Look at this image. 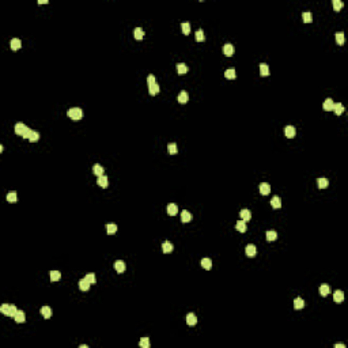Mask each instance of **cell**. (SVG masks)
Listing matches in <instances>:
<instances>
[{
  "label": "cell",
  "instance_id": "1",
  "mask_svg": "<svg viewBox=\"0 0 348 348\" xmlns=\"http://www.w3.org/2000/svg\"><path fill=\"white\" fill-rule=\"evenodd\" d=\"M0 311L3 313L4 316H8V317H14L16 314V311H18V309H16L15 305H8V303H3L1 306H0Z\"/></svg>",
  "mask_w": 348,
  "mask_h": 348
},
{
  "label": "cell",
  "instance_id": "2",
  "mask_svg": "<svg viewBox=\"0 0 348 348\" xmlns=\"http://www.w3.org/2000/svg\"><path fill=\"white\" fill-rule=\"evenodd\" d=\"M67 116L71 120H74V121H79L83 117V112H82L80 107H71L67 112Z\"/></svg>",
  "mask_w": 348,
  "mask_h": 348
},
{
  "label": "cell",
  "instance_id": "3",
  "mask_svg": "<svg viewBox=\"0 0 348 348\" xmlns=\"http://www.w3.org/2000/svg\"><path fill=\"white\" fill-rule=\"evenodd\" d=\"M27 128L29 126H26L25 124H22V123H18V124H15V133L16 135H19V136H23L25 135V132L27 131Z\"/></svg>",
  "mask_w": 348,
  "mask_h": 348
},
{
  "label": "cell",
  "instance_id": "4",
  "mask_svg": "<svg viewBox=\"0 0 348 348\" xmlns=\"http://www.w3.org/2000/svg\"><path fill=\"white\" fill-rule=\"evenodd\" d=\"M284 133H286V136L288 139H291V137H294V136L297 135V129H295V126H292V125H287L286 128H284Z\"/></svg>",
  "mask_w": 348,
  "mask_h": 348
},
{
  "label": "cell",
  "instance_id": "5",
  "mask_svg": "<svg viewBox=\"0 0 348 348\" xmlns=\"http://www.w3.org/2000/svg\"><path fill=\"white\" fill-rule=\"evenodd\" d=\"M245 253H246L248 257H253V256H256V253H257V249H256L254 245L249 243V245H246V248H245Z\"/></svg>",
  "mask_w": 348,
  "mask_h": 348
},
{
  "label": "cell",
  "instance_id": "6",
  "mask_svg": "<svg viewBox=\"0 0 348 348\" xmlns=\"http://www.w3.org/2000/svg\"><path fill=\"white\" fill-rule=\"evenodd\" d=\"M223 53H224V56H227V57H231V56L234 55V46H232L231 44H226V45L223 46Z\"/></svg>",
  "mask_w": 348,
  "mask_h": 348
},
{
  "label": "cell",
  "instance_id": "7",
  "mask_svg": "<svg viewBox=\"0 0 348 348\" xmlns=\"http://www.w3.org/2000/svg\"><path fill=\"white\" fill-rule=\"evenodd\" d=\"M322 107H324V110H325V112H332L333 107H335V102H333V99L328 98V99H326L325 102H324Z\"/></svg>",
  "mask_w": 348,
  "mask_h": 348
},
{
  "label": "cell",
  "instance_id": "8",
  "mask_svg": "<svg viewBox=\"0 0 348 348\" xmlns=\"http://www.w3.org/2000/svg\"><path fill=\"white\" fill-rule=\"evenodd\" d=\"M260 192H261V194H264V196L269 194V192H271V186H269V184H268V182H261L260 184Z\"/></svg>",
  "mask_w": 348,
  "mask_h": 348
},
{
  "label": "cell",
  "instance_id": "9",
  "mask_svg": "<svg viewBox=\"0 0 348 348\" xmlns=\"http://www.w3.org/2000/svg\"><path fill=\"white\" fill-rule=\"evenodd\" d=\"M114 269H116L118 273H123V272L125 271V262L121 260H117L116 262H114Z\"/></svg>",
  "mask_w": 348,
  "mask_h": 348
},
{
  "label": "cell",
  "instance_id": "10",
  "mask_svg": "<svg viewBox=\"0 0 348 348\" xmlns=\"http://www.w3.org/2000/svg\"><path fill=\"white\" fill-rule=\"evenodd\" d=\"M97 184L99 185L101 188H107L109 186V180H107L106 175H99V177H98Z\"/></svg>",
  "mask_w": 348,
  "mask_h": 348
},
{
  "label": "cell",
  "instance_id": "11",
  "mask_svg": "<svg viewBox=\"0 0 348 348\" xmlns=\"http://www.w3.org/2000/svg\"><path fill=\"white\" fill-rule=\"evenodd\" d=\"M186 324L189 326H194L197 324V317L194 316L193 313H189V314L186 316Z\"/></svg>",
  "mask_w": 348,
  "mask_h": 348
},
{
  "label": "cell",
  "instance_id": "12",
  "mask_svg": "<svg viewBox=\"0 0 348 348\" xmlns=\"http://www.w3.org/2000/svg\"><path fill=\"white\" fill-rule=\"evenodd\" d=\"M14 318H15L16 322H19V324L25 322V319H26V314H25V311H22V310H18V311H16V314L14 316Z\"/></svg>",
  "mask_w": 348,
  "mask_h": 348
},
{
  "label": "cell",
  "instance_id": "13",
  "mask_svg": "<svg viewBox=\"0 0 348 348\" xmlns=\"http://www.w3.org/2000/svg\"><path fill=\"white\" fill-rule=\"evenodd\" d=\"M39 311H41L42 317H44V318H46V319L50 318V317H52V309H50L49 306H42Z\"/></svg>",
  "mask_w": 348,
  "mask_h": 348
},
{
  "label": "cell",
  "instance_id": "14",
  "mask_svg": "<svg viewBox=\"0 0 348 348\" xmlns=\"http://www.w3.org/2000/svg\"><path fill=\"white\" fill-rule=\"evenodd\" d=\"M173 249L174 248H173V243H171V242L166 241V242H163V243H162V251H163V253H166V254H167V253H171V251H173Z\"/></svg>",
  "mask_w": 348,
  "mask_h": 348
},
{
  "label": "cell",
  "instance_id": "15",
  "mask_svg": "<svg viewBox=\"0 0 348 348\" xmlns=\"http://www.w3.org/2000/svg\"><path fill=\"white\" fill-rule=\"evenodd\" d=\"M177 212H178V207H177V204H174V203H170L167 205V213L170 216H175L177 215Z\"/></svg>",
  "mask_w": 348,
  "mask_h": 348
},
{
  "label": "cell",
  "instance_id": "16",
  "mask_svg": "<svg viewBox=\"0 0 348 348\" xmlns=\"http://www.w3.org/2000/svg\"><path fill=\"white\" fill-rule=\"evenodd\" d=\"M192 220V213L189 212V211H182L181 212V222L182 223H188V222H190Z\"/></svg>",
  "mask_w": 348,
  "mask_h": 348
},
{
  "label": "cell",
  "instance_id": "17",
  "mask_svg": "<svg viewBox=\"0 0 348 348\" xmlns=\"http://www.w3.org/2000/svg\"><path fill=\"white\" fill-rule=\"evenodd\" d=\"M10 46L12 50H19L20 46H22V44H20V39L19 38H12L10 42Z\"/></svg>",
  "mask_w": 348,
  "mask_h": 348
},
{
  "label": "cell",
  "instance_id": "18",
  "mask_svg": "<svg viewBox=\"0 0 348 348\" xmlns=\"http://www.w3.org/2000/svg\"><path fill=\"white\" fill-rule=\"evenodd\" d=\"M271 205H272V208H275V210H279V208L281 207V200H280V197H279V196L272 197V200H271Z\"/></svg>",
  "mask_w": 348,
  "mask_h": 348
},
{
  "label": "cell",
  "instance_id": "19",
  "mask_svg": "<svg viewBox=\"0 0 348 348\" xmlns=\"http://www.w3.org/2000/svg\"><path fill=\"white\" fill-rule=\"evenodd\" d=\"M333 299H335V302L340 303L344 300V292H343L341 290H337L335 291V294H333Z\"/></svg>",
  "mask_w": 348,
  "mask_h": 348
},
{
  "label": "cell",
  "instance_id": "20",
  "mask_svg": "<svg viewBox=\"0 0 348 348\" xmlns=\"http://www.w3.org/2000/svg\"><path fill=\"white\" fill-rule=\"evenodd\" d=\"M91 284L87 281V279L84 277V279H80L79 280V288H80L82 291H88V288H90Z\"/></svg>",
  "mask_w": 348,
  "mask_h": 348
},
{
  "label": "cell",
  "instance_id": "21",
  "mask_svg": "<svg viewBox=\"0 0 348 348\" xmlns=\"http://www.w3.org/2000/svg\"><path fill=\"white\" fill-rule=\"evenodd\" d=\"M188 71H189V68H188L186 64H184V63H178V64H177V72L180 75L186 74Z\"/></svg>",
  "mask_w": 348,
  "mask_h": 348
},
{
  "label": "cell",
  "instance_id": "22",
  "mask_svg": "<svg viewBox=\"0 0 348 348\" xmlns=\"http://www.w3.org/2000/svg\"><path fill=\"white\" fill-rule=\"evenodd\" d=\"M189 101V94L186 91H181L180 95H178V102L180 103H186Z\"/></svg>",
  "mask_w": 348,
  "mask_h": 348
},
{
  "label": "cell",
  "instance_id": "23",
  "mask_svg": "<svg viewBox=\"0 0 348 348\" xmlns=\"http://www.w3.org/2000/svg\"><path fill=\"white\" fill-rule=\"evenodd\" d=\"M103 171H105V169L101 166V164H94V167H93V173L97 175V177H99V175H103Z\"/></svg>",
  "mask_w": 348,
  "mask_h": 348
},
{
  "label": "cell",
  "instance_id": "24",
  "mask_svg": "<svg viewBox=\"0 0 348 348\" xmlns=\"http://www.w3.org/2000/svg\"><path fill=\"white\" fill-rule=\"evenodd\" d=\"M235 229L238 230L239 232H245L246 231V222H245V220H242V219L238 220V222H237V224H235Z\"/></svg>",
  "mask_w": 348,
  "mask_h": 348
},
{
  "label": "cell",
  "instance_id": "25",
  "mask_svg": "<svg viewBox=\"0 0 348 348\" xmlns=\"http://www.w3.org/2000/svg\"><path fill=\"white\" fill-rule=\"evenodd\" d=\"M305 307V300L302 299V298H297V299L294 300V309L297 310H300Z\"/></svg>",
  "mask_w": 348,
  "mask_h": 348
},
{
  "label": "cell",
  "instance_id": "26",
  "mask_svg": "<svg viewBox=\"0 0 348 348\" xmlns=\"http://www.w3.org/2000/svg\"><path fill=\"white\" fill-rule=\"evenodd\" d=\"M260 72H261V76H268V75H269V67H268V64L261 63L260 64Z\"/></svg>",
  "mask_w": 348,
  "mask_h": 348
},
{
  "label": "cell",
  "instance_id": "27",
  "mask_svg": "<svg viewBox=\"0 0 348 348\" xmlns=\"http://www.w3.org/2000/svg\"><path fill=\"white\" fill-rule=\"evenodd\" d=\"M317 185H318L319 189H325V188L329 186V181L326 180V178H318V181H317Z\"/></svg>",
  "mask_w": 348,
  "mask_h": 348
},
{
  "label": "cell",
  "instance_id": "28",
  "mask_svg": "<svg viewBox=\"0 0 348 348\" xmlns=\"http://www.w3.org/2000/svg\"><path fill=\"white\" fill-rule=\"evenodd\" d=\"M201 267H203L204 269H207V271H210L211 267H212V261H211V258H203V260H201Z\"/></svg>",
  "mask_w": 348,
  "mask_h": 348
},
{
  "label": "cell",
  "instance_id": "29",
  "mask_svg": "<svg viewBox=\"0 0 348 348\" xmlns=\"http://www.w3.org/2000/svg\"><path fill=\"white\" fill-rule=\"evenodd\" d=\"M241 218L242 220H245V222H249V220L251 219V213L249 210H242L241 211Z\"/></svg>",
  "mask_w": 348,
  "mask_h": 348
},
{
  "label": "cell",
  "instance_id": "30",
  "mask_svg": "<svg viewBox=\"0 0 348 348\" xmlns=\"http://www.w3.org/2000/svg\"><path fill=\"white\" fill-rule=\"evenodd\" d=\"M133 36H135L136 39H142L144 37V31H143L142 27H136L135 31H133Z\"/></svg>",
  "mask_w": 348,
  "mask_h": 348
},
{
  "label": "cell",
  "instance_id": "31",
  "mask_svg": "<svg viewBox=\"0 0 348 348\" xmlns=\"http://www.w3.org/2000/svg\"><path fill=\"white\" fill-rule=\"evenodd\" d=\"M148 93H150V95H156V94L159 93V86L156 83L148 86Z\"/></svg>",
  "mask_w": 348,
  "mask_h": 348
},
{
  "label": "cell",
  "instance_id": "32",
  "mask_svg": "<svg viewBox=\"0 0 348 348\" xmlns=\"http://www.w3.org/2000/svg\"><path fill=\"white\" fill-rule=\"evenodd\" d=\"M181 29H182V33L185 36H188L190 33V23L189 22H182L181 23Z\"/></svg>",
  "mask_w": 348,
  "mask_h": 348
},
{
  "label": "cell",
  "instance_id": "33",
  "mask_svg": "<svg viewBox=\"0 0 348 348\" xmlns=\"http://www.w3.org/2000/svg\"><path fill=\"white\" fill-rule=\"evenodd\" d=\"M344 39H345V37H344V33H336V42H337L338 45L341 46V45H344Z\"/></svg>",
  "mask_w": 348,
  "mask_h": 348
},
{
  "label": "cell",
  "instance_id": "34",
  "mask_svg": "<svg viewBox=\"0 0 348 348\" xmlns=\"http://www.w3.org/2000/svg\"><path fill=\"white\" fill-rule=\"evenodd\" d=\"M267 241H269V242H273V241H276V238H277V232L276 231H267Z\"/></svg>",
  "mask_w": 348,
  "mask_h": 348
},
{
  "label": "cell",
  "instance_id": "35",
  "mask_svg": "<svg viewBox=\"0 0 348 348\" xmlns=\"http://www.w3.org/2000/svg\"><path fill=\"white\" fill-rule=\"evenodd\" d=\"M329 292H330V290H329V286H326V284H322V286L319 287V294L322 295V297H328Z\"/></svg>",
  "mask_w": 348,
  "mask_h": 348
},
{
  "label": "cell",
  "instance_id": "36",
  "mask_svg": "<svg viewBox=\"0 0 348 348\" xmlns=\"http://www.w3.org/2000/svg\"><path fill=\"white\" fill-rule=\"evenodd\" d=\"M167 151H169V154H171V155H175L178 152V148H177V144L175 143H170V144L167 145Z\"/></svg>",
  "mask_w": 348,
  "mask_h": 348
},
{
  "label": "cell",
  "instance_id": "37",
  "mask_svg": "<svg viewBox=\"0 0 348 348\" xmlns=\"http://www.w3.org/2000/svg\"><path fill=\"white\" fill-rule=\"evenodd\" d=\"M302 19H303V22H305V23H310V22L313 20V15H311V12H309V11L303 12V14H302Z\"/></svg>",
  "mask_w": 348,
  "mask_h": 348
},
{
  "label": "cell",
  "instance_id": "38",
  "mask_svg": "<svg viewBox=\"0 0 348 348\" xmlns=\"http://www.w3.org/2000/svg\"><path fill=\"white\" fill-rule=\"evenodd\" d=\"M106 231H107V234H114V232L117 231V224H114V223L106 224Z\"/></svg>",
  "mask_w": 348,
  "mask_h": 348
},
{
  "label": "cell",
  "instance_id": "39",
  "mask_svg": "<svg viewBox=\"0 0 348 348\" xmlns=\"http://www.w3.org/2000/svg\"><path fill=\"white\" fill-rule=\"evenodd\" d=\"M60 277H61V273L58 271H52L50 272V280L52 281H57L60 280Z\"/></svg>",
  "mask_w": 348,
  "mask_h": 348
},
{
  "label": "cell",
  "instance_id": "40",
  "mask_svg": "<svg viewBox=\"0 0 348 348\" xmlns=\"http://www.w3.org/2000/svg\"><path fill=\"white\" fill-rule=\"evenodd\" d=\"M224 76L227 77V79H230V80H232V79H235V69H227V71L224 72Z\"/></svg>",
  "mask_w": 348,
  "mask_h": 348
},
{
  "label": "cell",
  "instance_id": "41",
  "mask_svg": "<svg viewBox=\"0 0 348 348\" xmlns=\"http://www.w3.org/2000/svg\"><path fill=\"white\" fill-rule=\"evenodd\" d=\"M38 139H39V133L37 132V131H31V135H30V137H29V142L36 143V142H38Z\"/></svg>",
  "mask_w": 348,
  "mask_h": 348
},
{
  "label": "cell",
  "instance_id": "42",
  "mask_svg": "<svg viewBox=\"0 0 348 348\" xmlns=\"http://www.w3.org/2000/svg\"><path fill=\"white\" fill-rule=\"evenodd\" d=\"M333 112L336 113V114H341L343 112H344V106H343L341 103H335V107H333Z\"/></svg>",
  "mask_w": 348,
  "mask_h": 348
},
{
  "label": "cell",
  "instance_id": "43",
  "mask_svg": "<svg viewBox=\"0 0 348 348\" xmlns=\"http://www.w3.org/2000/svg\"><path fill=\"white\" fill-rule=\"evenodd\" d=\"M139 345L142 348H148L150 347V338L148 337H143L140 341H139Z\"/></svg>",
  "mask_w": 348,
  "mask_h": 348
},
{
  "label": "cell",
  "instance_id": "44",
  "mask_svg": "<svg viewBox=\"0 0 348 348\" xmlns=\"http://www.w3.org/2000/svg\"><path fill=\"white\" fill-rule=\"evenodd\" d=\"M204 39H205V37H204V31L201 29H199L196 31V41H199V42H203Z\"/></svg>",
  "mask_w": 348,
  "mask_h": 348
},
{
  "label": "cell",
  "instance_id": "45",
  "mask_svg": "<svg viewBox=\"0 0 348 348\" xmlns=\"http://www.w3.org/2000/svg\"><path fill=\"white\" fill-rule=\"evenodd\" d=\"M16 199H18V197H16V192H10V193L7 194V201H8V203H15Z\"/></svg>",
  "mask_w": 348,
  "mask_h": 348
},
{
  "label": "cell",
  "instance_id": "46",
  "mask_svg": "<svg viewBox=\"0 0 348 348\" xmlns=\"http://www.w3.org/2000/svg\"><path fill=\"white\" fill-rule=\"evenodd\" d=\"M333 8H335V11H340L343 8V1H340V0H333Z\"/></svg>",
  "mask_w": 348,
  "mask_h": 348
},
{
  "label": "cell",
  "instance_id": "47",
  "mask_svg": "<svg viewBox=\"0 0 348 348\" xmlns=\"http://www.w3.org/2000/svg\"><path fill=\"white\" fill-rule=\"evenodd\" d=\"M86 279H87V281H88L90 284H95V283H97V279H95V275H94V273L86 275Z\"/></svg>",
  "mask_w": 348,
  "mask_h": 348
},
{
  "label": "cell",
  "instance_id": "48",
  "mask_svg": "<svg viewBox=\"0 0 348 348\" xmlns=\"http://www.w3.org/2000/svg\"><path fill=\"white\" fill-rule=\"evenodd\" d=\"M147 83H148V86H151V84H155V76L152 74L147 76Z\"/></svg>",
  "mask_w": 348,
  "mask_h": 348
},
{
  "label": "cell",
  "instance_id": "49",
  "mask_svg": "<svg viewBox=\"0 0 348 348\" xmlns=\"http://www.w3.org/2000/svg\"><path fill=\"white\" fill-rule=\"evenodd\" d=\"M335 348H345V345L344 344H336Z\"/></svg>",
  "mask_w": 348,
  "mask_h": 348
},
{
  "label": "cell",
  "instance_id": "50",
  "mask_svg": "<svg viewBox=\"0 0 348 348\" xmlns=\"http://www.w3.org/2000/svg\"><path fill=\"white\" fill-rule=\"evenodd\" d=\"M48 3V0H39L38 1V4H46Z\"/></svg>",
  "mask_w": 348,
  "mask_h": 348
}]
</instances>
